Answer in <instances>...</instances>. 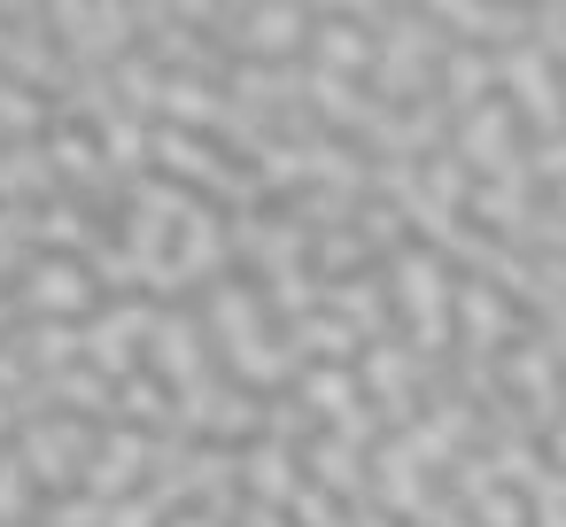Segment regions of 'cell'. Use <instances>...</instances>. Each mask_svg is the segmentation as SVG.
<instances>
[{
    "instance_id": "6da1fadb",
    "label": "cell",
    "mask_w": 566,
    "mask_h": 527,
    "mask_svg": "<svg viewBox=\"0 0 566 527\" xmlns=\"http://www.w3.org/2000/svg\"><path fill=\"white\" fill-rule=\"evenodd\" d=\"M48 32H55V48H63V55H71L86 78L117 71V63L140 48L133 9H48Z\"/></svg>"
},
{
    "instance_id": "7a4b0ae2",
    "label": "cell",
    "mask_w": 566,
    "mask_h": 527,
    "mask_svg": "<svg viewBox=\"0 0 566 527\" xmlns=\"http://www.w3.org/2000/svg\"><path fill=\"white\" fill-rule=\"evenodd\" d=\"M489 63H496V78H504L496 102H504L520 125H535L543 140H558V133H566V86H558V71H551L527 40H520L512 55H489Z\"/></svg>"
},
{
    "instance_id": "3957f363",
    "label": "cell",
    "mask_w": 566,
    "mask_h": 527,
    "mask_svg": "<svg viewBox=\"0 0 566 527\" xmlns=\"http://www.w3.org/2000/svg\"><path fill=\"white\" fill-rule=\"evenodd\" d=\"M86 457H94V426H78V419H63V411H40V419H24V434H17V465L32 473V488L48 481V488H71L78 473H86Z\"/></svg>"
},
{
    "instance_id": "277c9868",
    "label": "cell",
    "mask_w": 566,
    "mask_h": 527,
    "mask_svg": "<svg viewBox=\"0 0 566 527\" xmlns=\"http://www.w3.org/2000/svg\"><path fill=\"white\" fill-rule=\"evenodd\" d=\"M148 326H156V310H148V303H133V295H117V303H109V310L78 334L86 372H102V380L140 372V357H148Z\"/></svg>"
},
{
    "instance_id": "5b68a950",
    "label": "cell",
    "mask_w": 566,
    "mask_h": 527,
    "mask_svg": "<svg viewBox=\"0 0 566 527\" xmlns=\"http://www.w3.org/2000/svg\"><path fill=\"white\" fill-rule=\"evenodd\" d=\"M164 442L156 434H140V426H109L102 442H94V457H86V496L102 504V496H117L125 481H148L164 457H156Z\"/></svg>"
},
{
    "instance_id": "8992f818",
    "label": "cell",
    "mask_w": 566,
    "mask_h": 527,
    "mask_svg": "<svg viewBox=\"0 0 566 527\" xmlns=\"http://www.w3.org/2000/svg\"><path fill=\"white\" fill-rule=\"evenodd\" d=\"M17 303H24V310H48V326H63L71 310H94V280H86L78 256H40V264L24 272Z\"/></svg>"
},
{
    "instance_id": "52a82bcc",
    "label": "cell",
    "mask_w": 566,
    "mask_h": 527,
    "mask_svg": "<svg viewBox=\"0 0 566 527\" xmlns=\"http://www.w3.org/2000/svg\"><path fill=\"white\" fill-rule=\"evenodd\" d=\"M419 372H427V357H419V349H396V341L365 357V388H373V403H380L396 426L419 411V403H411V380H419Z\"/></svg>"
},
{
    "instance_id": "ba28073f",
    "label": "cell",
    "mask_w": 566,
    "mask_h": 527,
    "mask_svg": "<svg viewBox=\"0 0 566 527\" xmlns=\"http://www.w3.org/2000/svg\"><path fill=\"white\" fill-rule=\"evenodd\" d=\"M311 48H318V78L365 71V32H357L349 17H311Z\"/></svg>"
},
{
    "instance_id": "9c48e42d",
    "label": "cell",
    "mask_w": 566,
    "mask_h": 527,
    "mask_svg": "<svg viewBox=\"0 0 566 527\" xmlns=\"http://www.w3.org/2000/svg\"><path fill=\"white\" fill-rule=\"evenodd\" d=\"M303 411L349 419V411H357V380H349V372H303Z\"/></svg>"
},
{
    "instance_id": "30bf717a",
    "label": "cell",
    "mask_w": 566,
    "mask_h": 527,
    "mask_svg": "<svg viewBox=\"0 0 566 527\" xmlns=\"http://www.w3.org/2000/svg\"><path fill=\"white\" fill-rule=\"evenodd\" d=\"M527 48L551 71H566V0H558V9H527Z\"/></svg>"
},
{
    "instance_id": "8fae6325",
    "label": "cell",
    "mask_w": 566,
    "mask_h": 527,
    "mask_svg": "<svg viewBox=\"0 0 566 527\" xmlns=\"http://www.w3.org/2000/svg\"><path fill=\"white\" fill-rule=\"evenodd\" d=\"M24 504H32V473L17 457H0V519H17Z\"/></svg>"
},
{
    "instance_id": "7c38bea8",
    "label": "cell",
    "mask_w": 566,
    "mask_h": 527,
    "mask_svg": "<svg viewBox=\"0 0 566 527\" xmlns=\"http://www.w3.org/2000/svg\"><path fill=\"white\" fill-rule=\"evenodd\" d=\"M109 527H156V504H140V496H133V504H117V512H109Z\"/></svg>"
},
{
    "instance_id": "4fadbf2b",
    "label": "cell",
    "mask_w": 566,
    "mask_h": 527,
    "mask_svg": "<svg viewBox=\"0 0 566 527\" xmlns=\"http://www.w3.org/2000/svg\"><path fill=\"white\" fill-rule=\"evenodd\" d=\"M551 426V465H566V419H543Z\"/></svg>"
}]
</instances>
